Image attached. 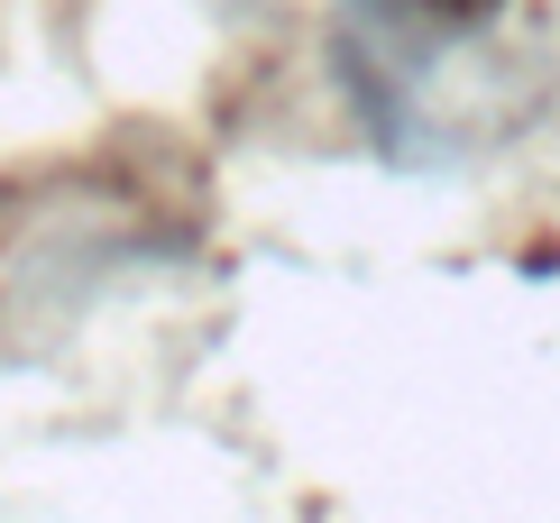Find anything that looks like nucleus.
<instances>
[{
  "mask_svg": "<svg viewBox=\"0 0 560 523\" xmlns=\"http://www.w3.org/2000/svg\"><path fill=\"white\" fill-rule=\"evenodd\" d=\"M405 10H413V19H432V28H487L505 0H405Z\"/></svg>",
  "mask_w": 560,
  "mask_h": 523,
  "instance_id": "obj_1",
  "label": "nucleus"
}]
</instances>
